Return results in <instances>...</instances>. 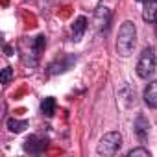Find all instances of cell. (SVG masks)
<instances>
[{"label": "cell", "instance_id": "obj_1", "mask_svg": "<svg viewBox=\"0 0 157 157\" xmlns=\"http://www.w3.org/2000/svg\"><path fill=\"white\" fill-rule=\"evenodd\" d=\"M135 43H137V28H135V24L131 21L122 22V26L118 30V37H117V52L122 57H128L133 52Z\"/></svg>", "mask_w": 157, "mask_h": 157}, {"label": "cell", "instance_id": "obj_17", "mask_svg": "<svg viewBox=\"0 0 157 157\" xmlns=\"http://www.w3.org/2000/svg\"><path fill=\"white\" fill-rule=\"evenodd\" d=\"M155 33H157V21H155Z\"/></svg>", "mask_w": 157, "mask_h": 157}, {"label": "cell", "instance_id": "obj_6", "mask_svg": "<svg viewBox=\"0 0 157 157\" xmlns=\"http://www.w3.org/2000/svg\"><path fill=\"white\" fill-rule=\"evenodd\" d=\"M94 24H96V30L98 32H107L109 30V24H111V11L105 8V6H100L94 13Z\"/></svg>", "mask_w": 157, "mask_h": 157}, {"label": "cell", "instance_id": "obj_7", "mask_svg": "<svg viewBox=\"0 0 157 157\" xmlns=\"http://www.w3.org/2000/svg\"><path fill=\"white\" fill-rule=\"evenodd\" d=\"M133 128H135V135H137V139H139L140 142H144V140L148 139V133H150V122H148V118H146L144 115H139V117L135 118Z\"/></svg>", "mask_w": 157, "mask_h": 157}, {"label": "cell", "instance_id": "obj_18", "mask_svg": "<svg viewBox=\"0 0 157 157\" xmlns=\"http://www.w3.org/2000/svg\"><path fill=\"white\" fill-rule=\"evenodd\" d=\"M137 2H144V0H137Z\"/></svg>", "mask_w": 157, "mask_h": 157}, {"label": "cell", "instance_id": "obj_12", "mask_svg": "<svg viewBox=\"0 0 157 157\" xmlns=\"http://www.w3.org/2000/svg\"><path fill=\"white\" fill-rule=\"evenodd\" d=\"M41 113L44 117H52L56 113V98L52 96H46L43 102H41Z\"/></svg>", "mask_w": 157, "mask_h": 157}, {"label": "cell", "instance_id": "obj_11", "mask_svg": "<svg viewBox=\"0 0 157 157\" xmlns=\"http://www.w3.org/2000/svg\"><path fill=\"white\" fill-rule=\"evenodd\" d=\"M85 30H87V19L82 15V17H78V19L74 21V24H72V41L78 43V41L83 37Z\"/></svg>", "mask_w": 157, "mask_h": 157}, {"label": "cell", "instance_id": "obj_16", "mask_svg": "<svg viewBox=\"0 0 157 157\" xmlns=\"http://www.w3.org/2000/svg\"><path fill=\"white\" fill-rule=\"evenodd\" d=\"M4 50H6V54H8V56H11V52H13V50H11V46H6Z\"/></svg>", "mask_w": 157, "mask_h": 157}, {"label": "cell", "instance_id": "obj_5", "mask_svg": "<svg viewBox=\"0 0 157 157\" xmlns=\"http://www.w3.org/2000/svg\"><path fill=\"white\" fill-rule=\"evenodd\" d=\"M48 146V140L46 139H41L39 135H30L24 142V151L26 153H32V155H39L46 150Z\"/></svg>", "mask_w": 157, "mask_h": 157}, {"label": "cell", "instance_id": "obj_2", "mask_svg": "<svg viewBox=\"0 0 157 157\" xmlns=\"http://www.w3.org/2000/svg\"><path fill=\"white\" fill-rule=\"evenodd\" d=\"M44 46H46V37L44 35H37L35 39H24L21 43V50L24 52V61L30 67H35L37 61H39L41 52L44 50Z\"/></svg>", "mask_w": 157, "mask_h": 157}, {"label": "cell", "instance_id": "obj_9", "mask_svg": "<svg viewBox=\"0 0 157 157\" xmlns=\"http://www.w3.org/2000/svg\"><path fill=\"white\" fill-rule=\"evenodd\" d=\"M144 104L148 107H157V80L150 82L144 89Z\"/></svg>", "mask_w": 157, "mask_h": 157}, {"label": "cell", "instance_id": "obj_15", "mask_svg": "<svg viewBox=\"0 0 157 157\" xmlns=\"http://www.w3.org/2000/svg\"><path fill=\"white\" fill-rule=\"evenodd\" d=\"M11 76H13L11 67H6V68L2 70V83H4V85H8V83L11 82Z\"/></svg>", "mask_w": 157, "mask_h": 157}, {"label": "cell", "instance_id": "obj_4", "mask_svg": "<svg viewBox=\"0 0 157 157\" xmlns=\"http://www.w3.org/2000/svg\"><path fill=\"white\" fill-rule=\"evenodd\" d=\"M155 65H157V56H155V50L151 46L144 48L140 57H139V63H137V74L142 80H148V78L155 72Z\"/></svg>", "mask_w": 157, "mask_h": 157}, {"label": "cell", "instance_id": "obj_3", "mask_svg": "<svg viewBox=\"0 0 157 157\" xmlns=\"http://www.w3.org/2000/svg\"><path fill=\"white\" fill-rule=\"evenodd\" d=\"M120 146H122V135L118 131H109L100 139V142L96 146V153L104 155V157H111L120 150Z\"/></svg>", "mask_w": 157, "mask_h": 157}, {"label": "cell", "instance_id": "obj_10", "mask_svg": "<svg viewBox=\"0 0 157 157\" xmlns=\"http://www.w3.org/2000/svg\"><path fill=\"white\" fill-rule=\"evenodd\" d=\"M142 19L146 22H155L157 21V0H144Z\"/></svg>", "mask_w": 157, "mask_h": 157}, {"label": "cell", "instance_id": "obj_8", "mask_svg": "<svg viewBox=\"0 0 157 157\" xmlns=\"http://www.w3.org/2000/svg\"><path fill=\"white\" fill-rule=\"evenodd\" d=\"M72 63H76V57L74 56H67L65 59H57V61H54L50 67H48V72L50 74H59V72H65V70H68L70 67H72Z\"/></svg>", "mask_w": 157, "mask_h": 157}, {"label": "cell", "instance_id": "obj_13", "mask_svg": "<svg viewBox=\"0 0 157 157\" xmlns=\"http://www.w3.org/2000/svg\"><path fill=\"white\" fill-rule=\"evenodd\" d=\"M28 128V120H17V118H10L8 120V129L11 133H21Z\"/></svg>", "mask_w": 157, "mask_h": 157}, {"label": "cell", "instance_id": "obj_14", "mask_svg": "<svg viewBox=\"0 0 157 157\" xmlns=\"http://www.w3.org/2000/svg\"><path fill=\"white\" fill-rule=\"evenodd\" d=\"M128 157H150V151L146 148H133L128 151Z\"/></svg>", "mask_w": 157, "mask_h": 157}]
</instances>
